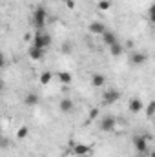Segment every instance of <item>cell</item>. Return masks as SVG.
I'll use <instances>...</instances> for the list:
<instances>
[{
    "label": "cell",
    "mask_w": 155,
    "mask_h": 157,
    "mask_svg": "<svg viewBox=\"0 0 155 157\" xmlns=\"http://www.w3.org/2000/svg\"><path fill=\"white\" fill-rule=\"evenodd\" d=\"M97 7H99L100 11H108V9L112 7V2H110V0H99V2H97Z\"/></svg>",
    "instance_id": "19"
},
{
    "label": "cell",
    "mask_w": 155,
    "mask_h": 157,
    "mask_svg": "<svg viewBox=\"0 0 155 157\" xmlns=\"http://www.w3.org/2000/svg\"><path fill=\"white\" fill-rule=\"evenodd\" d=\"M51 78H53V73L51 71H44V73H40V84L42 86H47L51 82Z\"/></svg>",
    "instance_id": "18"
},
{
    "label": "cell",
    "mask_w": 155,
    "mask_h": 157,
    "mask_svg": "<svg viewBox=\"0 0 155 157\" xmlns=\"http://www.w3.org/2000/svg\"><path fill=\"white\" fill-rule=\"evenodd\" d=\"M153 113H155V102L152 101V102H148V106H146V115H148V117H153Z\"/></svg>",
    "instance_id": "20"
},
{
    "label": "cell",
    "mask_w": 155,
    "mask_h": 157,
    "mask_svg": "<svg viewBox=\"0 0 155 157\" xmlns=\"http://www.w3.org/2000/svg\"><path fill=\"white\" fill-rule=\"evenodd\" d=\"M4 66H6V57H4V55L0 53V70H2Z\"/></svg>",
    "instance_id": "22"
},
{
    "label": "cell",
    "mask_w": 155,
    "mask_h": 157,
    "mask_svg": "<svg viewBox=\"0 0 155 157\" xmlns=\"http://www.w3.org/2000/svg\"><path fill=\"white\" fill-rule=\"evenodd\" d=\"M28 53H29V59H31V60H42L44 55H46V49H39V48H33V46H31Z\"/></svg>",
    "instance_id": "12"
},
{
    "label": "cell",
    "mask_w": 155,
    "mask_h": 157,
    "mask_svg": "<svg viewBox=\"0 0 155 157\" xmlns=\"http://www.w3.org/2000/svg\"><path fill=\"white\" fill-rule=\"evenodd\" d=\"M0 132H2V124H0Z\"/></svg>",
    "instance_id": "26"
},
{
    "label": "cell",
    "mask_w": 155,
    "mask_h": 157,
    "mask_svg": "<svg viewBox=\"0 0 155 157\" xmlns=\"http://www.w3.org/2000/svg\"><path fill=\"white\" fill-rule=\"evenodd\" d=\"M57 78H59L62 84H70V82L73 80V77H71L70 71H59V73H57Z\"/></svg>",
    "instance_id": "16"
},
{
    "label": "cell",
    "mask_w": 155,
    "mask_h": 157,
    "mask_svg": "<svg viewBox=\"0 0 155 157\" xmlns=\"http://www.w3.org/2000/svg\"><path fill=\"white\" fill-rule=\"evenodd\" d=\"M137 157H148V154H137Z\"/></svg>",
    "instance_id": "25"
},
{
    "label": "cell",
    "mask_w": 155,
    "mask_h": 157,
    "mask_svg": "<svg viewBox=\"0 0 155 157\" xmlns=\"http://www.w3.org/2000/svg\"><path fill=\"white\" fill-rule=\"evenodd\" d=\"M31 22L35 26L37 31H44L46 28V22H47V11L44 6H37L35 11H33V17H31Z\"/></svg>",
    "instance_id": "1"
},
{
    "label": "cell",
    "mask_w": 155,
    "mask_h": 157,
    "mask_svg": "<svg viewBox=\"0 0 155 157\" xmlns=\"http://www.w3.org/2000/svg\"><path fill=\"white\" fill-rule=\"evenodd\" d=\"M28 135H29V128H28V126H20V128L17 130V139H18V141L26 139Z\"/></svg>",
    "instance_id": "17"
},
{
    "label": "cell",
    "mask_w": 155,
    "mask_h": 157,
    "mask_svg": "<svg viewBox=\"0 0 155 157\" xmlns=\"http://www.w3.org/2000/svg\"><path fill=\"white\" fill-rule=\"evenodd\" d=\"M142 110H144V102H142L141 99L135 97V99L130 101V112H131V113H141Z\"/></svg>",
    "instance_id": "11"
},
{
    "label": "cell",
    "mask_w": 155,
    "mask_h": 157,
    "mask_svg": "<svg viewBox=\"0 0 155 157\" xmlns=\"http://www.w3.org/2000/svg\"><path fill=\"white\" fill-rule=\"evenodd\" d=\"M66 4H68V7H70V9H73V7H75V2H73V0H66Z\"/></svg>",
    "instance_id": "23"
},
{
    "label": "cell",
    "mask_w": 155,
    "mask_h": 157,
    "mask_svg": "<svg viewBox=\"0 0 155 157\" xmlns=\"http://www.w3.org/2000/svg\"><path fill=\"white\" fill-rule=\"evenodd\" d=\"M71 154H73L75 157H86V155H89V154H91V146H89V144L77 143V144H73Z\"/></svg>",
    "instance_id": "6"
},
{
    "label": "cell",
    "mask_w": 155,
    "mask_h": 157,
    "mask_svg": "<svg viewBox=\"0 0 155 157\" xmlns=\"http://www.w3.org/2000/svg\"><path fill=\"white\" fill-rule=\"evenodd\" d=\"M88 29H89V33L91 35H102V33H106L108 29H106V26L102 24V22H99V20H93L89 26H88Z\"/></svg>",
    "instance_id": "8"
},
{
    "label": "cell",
    "mask_w": 155,
    "mask_h": 157,
    "mask_svg": "<svg viewBox=\"0 0 155 157\" xmlns=\"http://www.w3.org/2000/svg\"><path fill=\"white\" fill-rule=\"evenodd\" d=\"M99 126H100V130H102V132L110 133V132H113V130H115V126H117V119L113 117V115H106V117L100 119Z\"/></svg>",
    "instance_id": "5"
},
{
    "label": "cell",
    "mask_w": 155,
    "mask_h": 157,
    "mask_svg": "<svg viewBox=\"0 0 155 157\" xmlns=\"http://www.w3.org/2000/svg\"><path fill=\"white\" fill-rule=\"evenodd\" d=\"M33 48H39V49H47L51 46V37L46 33V31H37L33 35Z\"/></svg>",
    "instance_id": "3"
},
{
    "label": "cell",
    "mask_w": 155,
    "mask_h": 157,
    "mask_svg": "<svg viewBox=\"0 0 155 157\" xmlns=\"http://www.w3.org/2000/svg\"><path fill=\"white\" fill-rule=\"evenodd\" d=\"M120 99V91L119 90H115V88H110V90H106L104 93H102V102L104 104H115L117 101Z\"/></svg>",
    "instance_id": "4"
},
{
    "label": "cell",
    "mask_w": 155,
    "mask_h": 157,
    "mask_svg": "<svg viewBox=\"0 0 155 157\" xmlns=\"http://www.w3.org/2000/svg\"><path fill=\"white\" fill-rule=\"evenodd\" d=\"M40 102V97L39 93H33V91H29V93H26V97H24V104L26 106H29V108H33V106H37Z\"/></svg>",
    "instance_id": "10"
},
{
    "label": "cell",
    "mask_w": 155,
    "mask_h": 157,
    "mask_svg": "<svg viewBox=\"0 0 155 157\" xmlns=\"http://www.w3.org/2000/svg\"><path fill=\"white\" fill-rule=\"evenodd\" d=\"M150 141H152L150 133H146V135H133V146H135L137 154H148L150 152Z\"/></svg>",
    "instance_id": "2"
},
{
    "label": "cell",
    "mask_w": 155,
    "mask_h": 157,
    "mask_svg": "<svg viewBox=\"0 0 155 157\" xmlns=\"http://www.w3.org/2000/svg\"><path fill=\"white\" fill-rule=\"evenodd\" d=\"M73 108H75V104H73V101H71V99H68V97H64V99L59 102V110H60L62 113H71V112H73Z\"/></svg>",
    "instance_id": "9"
},
{
    "label": "cell",
    "mask_w": 155,
    "mask_h": 157,
    "mask_svg": "<svg viewBox=\"0 0 155 157\" xmlns=\"http://www.w3.org/2000/svg\"><path fill=\"white\" fill-rule=\"evenodd\" d=\"M99 117V108H91V112H89V121H93V119Z\"/></svg>",
    "instance_id": "21"
},
{
    "label": "cell",
    "mask_w": 155,
    "mask_h": 157,
    "mask_svg": "<svg viewBox=\"0 0 155 157\" xmlns=\"http://www.w3.org/2000/svg\"><path fill=\"white\" fill-rule=\"evenodd\" d=\"M104 82H106V77L102 73H93L91 75V86L93 88H100V86H104Z\"/></svg>",
    "instance_id": "13"
},
{
    "label": "cell",
    "mask_w": 155,
    "mask_h": 157,
    "mask_svg": "<svg viewBox=\"0 0 155 157\" xmlns=\"http://www.w3.org/2000/svg\"><path fill=\"white\" fill-rule=\"evenodd\" d=\"M110 53H112V57H120V55L124 53V46H122L120 42L112 44V46H110Z\"/></svg>",
    "instance_id": "15"
},
{
    "label": "cell",
    "mask_w": 155,
    "mask_h": 157,
    "mask_svg": "<svg viewBox=\"0 0 155 157\" xmlns=\"http://www.w3.org/2000/svg\"><path fill=\"white\" fill-rule=\"evenodd\" d=\"M130 62H131L133 66H144V64L148 62V53H144V51H135V53L130 57Z\"/></svg>",
    "instance_id": "7"
},
{
    "label": "cell",
    "mask_w": 155,
    "mask_h": 157,
    "mask_svg": "<svg viewBox=\"0 0 155 157\" xmlns=\"http://www.w3.org/2000/svg\"><path fill=\"white\" fill-rule=\"evenodd\" d=\"M100 37H102V40H104V44H106L108 48H110L112 44H115V42H119V40H117V35L113 33V31H106V33H102Z\"/></svg>",
    "instance_id": "14"
},
{
    "label": "cell",
    "mask_w": 155,
    "mask_h": 157,
    "mask_svg": "<svg viewBox=\"0 0 155 157\" xmlns=\"http://www.w3.org/2000/svg\"><path fill=\"white\" fill-rule=\"evenodd\" d=\"M2 91H4V80L0 78V93H2Z\"/></svg>",
    "instance_id": "24"
}]
</instances>
